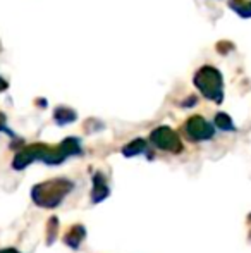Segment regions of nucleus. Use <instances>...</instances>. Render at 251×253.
<instances>
[{"instance_id": "1", "label": "nucleus", "mask_w": 251, "mask_h": 253, "mask_svg": "<svg viewBox=\"0 0 251 253\" xmlns=\"http://www.w3.org/2000/svg\"><path fill=\"white\" fill-rule=\"evenodd\" d=\"M151 140L162 150H169V152H181V141L178 140L174 133L167 127H160L158 131H155L151 134Z\"/></svg>"}, {"instance_id": "2", "label": "nucleus", "mask_w": 251, "mask_h": 253, "mask_svg": "<svg viewBox=\"0 0 251 253\" xmlns=\"http://www.w3.org/2000/svg\"><path fill=\"white\" fill-rule=\"evenodd\" d=\"M188 133L194 140H207V138H210L214 134V129L201 117H194L188 123Z\"/></svg>"}, {"instance_id": "3", "label": "nucleus", "mask_w": 251, "mask_h": 253, "mask_svg": "<svg viewBox=\"0 0 251 253\" xmlns=\"http://www.w3.org/2000/svg\"><path fill=\"white\" fill-rule=\"evenodd\" d=\"M108 193H110V190H108L107 183H105V177L102 176L100 172L95 174V177H93V191H91L93 202L98 203V202L105 200V198L108 197Z\"/></svg>"}, {"instance_id": "4", "label": "nucleus", "mask_w": 251, "mask_h": 253, "mask_svg": "<svg viewBox=\"0 0 251 253\" xmlns=\"http://www.w3.org/2000/svg\"><path fill=\"white\" fill-rule=\"evenodd\" d=\"M83 238H84V227L76 226V227H72V231H71V234L67 236L66 241L72 248H77V245L81 243V240H83Z\"/></svg>"}, {"instance_id": "5", "label": "nucleus", "mask_w": 251, "mask_h": 253, "mask_svg": "<svg viewBox=\"0 0 251 253\" xmlns=\"http://www.w3.org/2000/svg\"><path fill=\"white\" fill-rule=\"evenodd\" d=\"M144 148H146L144 141L143 140H136V141H133V143L127 145V147L124 148V155L126 157H134V155H138V153L144 152Z\"/></svg>"}, {"instance_id": "6", "label": "nucleus", "mask_w": 251, "mask_h": 253, "mask_svg": "<svg viewBox=\"0 0 251 253\" xmlns=\"http://www.w3.org/2000/svg\"><path fill=\"white\" fill-rule=\"evenodd\" d=\"M217 124L222 127V129H232L231 121H229V117H225V116H218L217 117Z\"/></svg>"}]
</instances>
